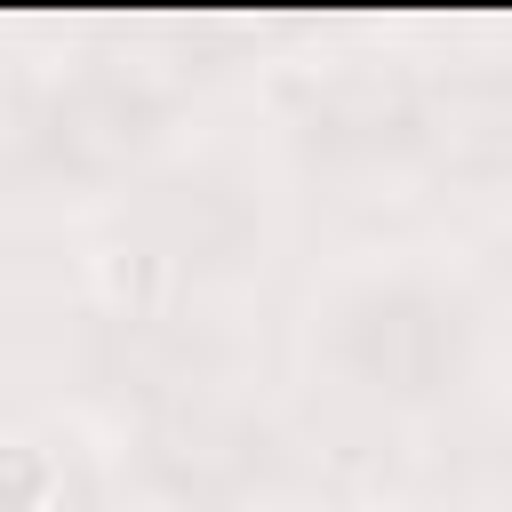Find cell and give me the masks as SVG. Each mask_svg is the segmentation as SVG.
<instances>
[{
  "mask_svg": "<svg viewBox=\"0 0 512 512\" xmlns=\"http://www.w3.org/2000/svg\"><path fill=\"white\" fill-rule=\"evenodd\" d=\"M40 488H48V464L32 448H0V512H24Z\"/></svg>",
  "mask_w": 512,
  "mask_h": 512,
  "instance_id": "5b68a950",
  "label": "cell"
},
{
  "mask_svg": "<svg viewBox=\"0 0 512 512\" xmlns=\"http://www.w3.org/2000/svg\"><path fill=\"white\" fill-rule=\"evenodd\" d=\"M144 136H152V96H144V88H128L120 72L80 80V88L48 112V144H56L72 168H88V176H104V168L136 160V152H144Z\"/></svg>",
  "mask_w": 512,
  "mask_h": 512,
  "instance_id": "3957f363",
  "label": "cell"
},
{
  "mask_svg": "<svg viewBox=\"0 0 512 512\" xmlns=\"http://www.w3.org/2000/svg\"><path fill=\"white\" fill-rule=\"evenodd\" d=\"M456 352H464L456 312L432 304V296H416V288L368 296V304H352V320H344V360H352L368 384L408 392V400H416V392H440L448 368H456Z\"/></svg>",
  "mask_w": 512,
  "mask_h": 512,
  "instance_id": "6da1fadb",
  "label": "cell"
},
{
  "mask_svg": "<svg viewBox=\"0 0 512 512\" xmlns=\"http://www.w3.org/2000/svg\"><path fill=\"white\" fill-rule=\"evenodd\" d=\"M424 128H432V152L448 168H512V88L504 80H456L448 96L424 104Z\"/></svg>",
  "mask_w": 512,
  "mask_h": 512,
  "instance_id": "277c9868",
  "label": "cell"
},
{
  "mask_svg": "<svg viewBox=\"0 0 512 512\" xmlns=\"http://www.w3.org/2000/svg\"><path fill=\"white\" fill-rule=\"evenodd\" d=\"M256 432L232 416V408H216V400H168L160 408V424H152V464L176 480V488H192V496H224V488H240L248 472H256Z\"/></svg>",
  "mask_w": 512,
  "mask_h": 512,
  "instance_id": "7a4b0ae2",
  "label": "cell"
}]
</instances>
